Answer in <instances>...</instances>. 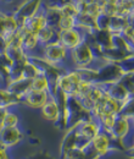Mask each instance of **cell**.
<instances>
[{"instance_id": "6da1fadb", "label": "cell", "mask_w": 134, "mask_h": 159, "mask_svg": "<svg viewBox=\"0 0 134 159\" xmlns=\"http://www.w3.org/2000/svg\"><path fill=\"white\" fill-rule=\"evenodd\" d=\"M93 115L90 111L84 109V107L79 103L76 97H67L65 111H63V126L65 131L76 127L77 125L84 120L90 119Z\"/></svg>"}, {"instance_id": "7a4b0ae2", "label": "cell", "mask_w": 134, "mask_h": 159, "mask_svg": "<svg viewBox=\"0 0 134 159\" xmlns=\"http://www.w3.org/2000/svg\"><path fill=\"white\" fill-rule=\"evenodd\" d=\"M39 55L54 66L63 67V69H72L70 64V52L66 50L58 40L41 47Z\"/></svg>"}, {"instance_id": "3957f363", "label": "cell", "mask_w": 134, "mask_h": 159, "mask_svg": "<svg viewBox=\"0 0 134 159\" xmlns=\"http://www.w3.org/2000/svg\"><path fill=\"white\" fill-rule=\"evenodd\" d=\"M82 81L83 80L78 69H68L58 76L56 88L67 97H75Z\"/></svg>"}, {"instance_id": "277c9868", "label": "cell", "mask_w": 134, "mask_h": 159, "mask_svg": "<svg viewBox=\"0 0 134 159\" xmlns=\"http://www.w3.org/2000/svg\"><path fill=\"white\" fill-rule=\"evenodd\" d=\"M94 60L95 58L92 47L85 40L70 52V64L72 69H88L94 62Z\"/></svg>"}, {"instance_id": "5b68a950", "label": "cell", "mask_w": 134, "mask_h": 159, "mask_svg": "<svg viewBox=\"0 0 134 159\" xmlns=\"http://www.w3.org/2000/svg\"><path fill=\"white\" fill-rule=\"evenodd\" d=\"M123 76V71L117 62H104L95 71L96 84H107L119 81Z\"/></svg>"}, {"instance_id": "8992f818", "label": "cell", "mask_w": 134, "mask_h": 159, "mask_svg": "<svg viewBox=\"0 0 134 159\" xmlns=\"http://www.w3.org/2000/svg\"><path fill=\"white\" fill-rule=\"evenodd\" d=\"M43 2L44 0H23L16 7V10L12 11L16 21L19 22V27L27 19L32 17L33 15H36L38 11L41 10Z\"/></svg>"}, {"instance_id": "52a82bcc", "label": "cell", "mask_w": 134, "mask_h": 159, "mask_svg": "<svg viewBox=\"0 0 134 159\" xmlns=\"http://www.w3.org/2000/svg\"><path fill=\"white\" fill-rule=\"evenodd\" d=\"M84 36H85V33L83 31H80L77 27H73L70 30L58 31V42L66 50L71 52L84 40Z\"/></svg>"}, {"instance_id": "ba28073f", "label": "cell", "mask_w": 134, "mask_h": 159, "mask_svg": "<svg viewBox=\"0 0 134 159\" xmlns=\"http://www.w3.org/2000/svg\"><path fill=\"white\" fill-rule=\"evenodd\" d=\"M119 107L121 105L117 102L111 99L109 96L104 93V96L95 104V108L93 109L92 115L96 120H100L101 118L107 116V115H117L119 113Z\"/></svg>"}, {"instance_id": "9c48e42d", "label": "cell", "mask_w": 134, "mask_h": 159, "mask_svg": "<svg viewBox=\"0 0 134 159\" xmlns=\"http://www.w3.org/2000/svg\"><path fill=\"white\" fill-rule=\"evenodd\" d=\"M24 139L23 131L19 126L12 127H0V143L5 146L7 149L15 148Z\"/></svg>"}, {"instance_id": "30bf717a", "label": "cell", "mask_w": 134, "mask_h": 159, "mask_svg": "<svg viewBox=\"0 0 134 159\" xmlns=\"http://www.w3.org/2000/svg\"><path fill=\"white\" fill-rule=\"evenodd\" d=\"M50 97H51V94H50L49 92L29 89V91L19 99V104L23 105V107H27V108H29V109L40 110V108L49 100Z\"/></svg>"}, {"instance_id": "8fae6325", "label": "cell", "mask_w": 134, "mask_h": 159, "mask_svg": "<svg viewBox=\"0 0 134 159\" xmlns=\"http://www.w3.org/2000/svg\"><path fill=\"white\" fill-rule=\"evenodd\" d=\"M19 28V25L14 16L12 10L0 7V36L9 38L11 34L17 32Z\"/></svg>"}, {"instance_id": "7c38bea8", "label": "cell", "mask_w": 134, "mask_h": 159, "mask_svg": "<svg viewBox=\"0 0 134 159\" xmlns=\"http://www.w3.org/2000/svg\"><path fill=\"white\" fill-rule=\"evenodd\" d=\"M73 129H75L77 135L82 139H84L85 142H90L101 131L100 124L97 122V120L94 119V116H92L90 119L79 122L76 127H73Z\"/></svg>"}, {"instance_id": "4fadbf2b", "label": "cell", "mask_w": 134, "mask_h": 159, "mask_svg": "<svg viewBox=\"0 0 134 159\" xmlns=\"http://www.w3.org/2000/svg\"><path fill=\"white\" fill-rule=\"evenodd\" d=\"M131 130H132V122H131V120L118 114L116 116L115 121H114V124H112V126H111V129L109 130L107 134L112 139L123 141V139L127 137V135L131 132Z\"/></svg>"}, {"instance_id": "5bb4252c", "label": "cell", "mask_w": 134, "mask_h": 159, "mask_svg": "<svg viewBox=\"0 0 134 159\" xmlns=\"http://www.w3.org/2000/svg\"><path fill=\"white\" fill-rule=\"evenodd\" d=\"M104 96V91H102V87L100 84H96L93 83L90 89L84 94L80 98H77L79 100V103L84 107V109H87L88 111H93V109L95 108V104L97 103V100L100 99L101 97Z\"/></svg>"}, {"instance_id": "9a60e30c", "label": "cell", "mask_w": 134, "mask_h": 159, "mask_svg": "<svg viewBox=\"0 0 134 159\" xmlns=\"http://www.w3.org/2000/svg\"><path fill=\"white\" fill-rule=\"evenodd\" d=\"M102 87V91L106 96H109L111 99L117 102L119 105L128 98V92L126 91V88L123 87V84L117 81V82H112V83H107V84H100Z\"/></svg>"}, {"instance_id": "2e32d148", "label": "cell", "mask_w": 134, "mask_h": 159, "mask_svg": "<svg viewBox=\"0 0 134 159\" xmlns=\"http://www.w3.org/2000/svg\"><path fill=\"white\" fill-rule=\"evenodd\" d=\"M90 144L101 158L107 156L109 153H111V137L105 131H100L95 137L90 141Z\"/></svg>"}, {"instance_id": "e0dca14e", "label": "cell", "mask_w": 134, "mask_h": 159, "mask_svg": "<svg viewBox=\"0 0 134 159\" xmlns=\"http://www.w3.org/2000/svg\"><path fill=\"white\" fill-rule=\"evenodd\" d=\"M62 159H100L101 157L95 152V149L89 143L84 148H72L67 152H65L62 156Z\"/></svg>"}, {"instance_id": "ac0fdd59", "label": "cell", "mask_w": 134, "mask_h": 159, "mask_svg": "<svg viewBox=\"0 0 134 159\" xmlns=\"http://www.w3.org/2000/svg\"><path fill=\"white\" fill-rule=\"evenodd\" d=\"M44 26H46V21H45L44 12H43V7H41V10L38 11L36 15H33L32 17H29V19L24 21L21 25V28L27 33L37 34Z\"/></svg>"}, {"instance_id": "d6986e66", "label": "cell", "mask_w": 134, "mask_h": 159, "mask_svg": "<svg viewBox=\"0 0 134 159\" xmlns=\"http://www.w3.org/2000/svg\"><path fill=\"white\" fill-rule=\"evenodd\" d=\"M22 49L27 57H33V55H39L40 54V45H39L37 34L27 33L23 31L22 34Z\"/></svg>"}, {"instance_id": "ffe728a7", "label": "cell", "mask_w": 134, "mask_h": 159, "mask_svg": "<svg viewBox=\"0 0 134 159\" xmlns=\"http://www.w3.org/2000/svg\"><path fill=\"white\" fill-rule=\"evenodd\" d=\"M31 81L32 80H27V79H17V80H12V81H7L5 83V87L14 94L16 96L17 98H22L29 89H31Z\"/></svg>"}, {"instance_id": "44dd1931", "label": "cell", "mask_w": 134, "mask_h": 159, "mask_svg": "<svg viewBox=\"0 0 134 159\" xmlns=\"http://www.w3.org/2000/svg\"><path fill=\"white\" fill-rule=\"evenodd\" d=\"M92 37L94 40V44L101 50L112 47V33H110L107 30H94L92 32Z\"/></svg>"}, {"instance_id": "7402d4cb", "label": "cell", "mask_w": 134, "mask_h": 159, "mask_svg": "<svg viewBox=\"0 0 134 159\" xmlns=\"http://www.w3.org/2000/svg\"><path fill=\"white\" fill-rule=\"evenodd\" d=\"M58 31L56 28L51 27V26H44L38 33H37V38H38L39 45L40 47H44V45H48L53 42H56L58 40Z\"/></svg>"}, {"instance_id": "603a6c76", "label": "cell", "mask_w": 134, "mask_h": 159, "mask_svg": "<svg viewBox=\"0 0 134 159\" xmlns=\"http://www.w3.org/2000/svg\"><path fill=\"white\" fill-rule=\"evenodd\" d=\"M75 22H76L77 28H79L80 31H83L84 33L88 32H93L94 30H96L95 27V19L92 17L88 14H77L75 16Z\"/></svg>"}, {"instance_id": "cb8c5ba5", "label": "cell", "mask_w": 134, "mask_h": 159, "mask_svg": "<svg viewBox=\"0 0 134 159\" xmlns=\"http://www.w3.org/2000/svg\"><path fill=\"white\" fill-rule=\"evenodd\" d=\"M19 105H21L19 98L14 96L5 86L0 87V107L10 109V108H16Z\"/></svg>"}, {"instance_id": "d4e9b609", "label": "cell", "mask_w": 134, "mask_h": 159, "mask_svg": "<svg viewBox=\"0 0 134 159\" xmlns=\"http://www.w3.org/2000/svg\"><path fill=\"white\" fill-rule=\"evenodd\" d=\"M43 12H44V16H45V21H46V25L48 26H51L54 28L58 30V22L62 16L61 11L56 9V7H50V6H45L44 2H43Z\"/></svg>"}, {"instance_id": "484cf974", "label": "cell", "mask_w": 134, "mask_h": 159, "mask_svg": "<svg viewBox=\"0 0 134 159\" xmlns=\"http://www.w3.org/2000/svg\"><path fill=\"white\" fill-rule=\"evenodd\" d=\"M128 26V20L124 16H119V15H115L111 16L110 19V25L107 31L112 34H119L122 33V31Z\"/></svg>"}, {"instance_id": "4316f807", "label": "cell", "mask_w": 134, "mask_h": 159, "mask_svg": "<svg viewBox=\"0 0 134 159\" xmlns=\"http://www.w3.org/2000/svg\"><path fill=\"white\" fill-rule=\"evenodd\" d=\"M75 147H76V131H75V129L66 130V134H65L63 139L61 141L60 154L62 156L65 152H67V151H70Z\"/></svg>"}, {"instance_id": "83f0119b", "label": "cell", "mask_w": 134, "mask_h": 159, "mask_svg": "<svg viewBox=\"0 0 134 159\" xmlns=\"http://www.w3.org/2000/svg\"><path fill=\"white\" fill-rule=\"evenodd\" d=\"M118 114L129 120L134 119V94H129L128 98L121 104Z\"/></svg>"}, {"instance_id": "f1b7e54d", "label": "cell", "mask_w": 134, "mask_h": 159, "mask_svg": "<svg viewBox=\"0 0 134 159\" xmlns=\"http://www.w3.org/2000/svg\"><path fill=\"white\" fill-rule=\"evenodd\" d=\"M31 89H33V91H45V92L50 93L49 80L46 79V76L40 74V75H38L37 77H34L31 81Z\"/></svg>"}, {"instance_id": "f546056e", "label": "cell", "mask_w": 134, "mask_h": 159, "mask_svg": "<svg viewBox=\"0 0 134 159\" xmlns=\"http://www.w3.org/2000/svg\"><path fill=\"white\" fill-rule=\"evenodd\" d=\"M19 114L17 113L16 108L7 109V113L4 118L2 126L1 127H12V126H19Z\"/></svg>"}, {"instance_id": "4dcf8cb0", "label": "cell", "mask_w": 134, "mask_h": 159, "mask_svg": "<svg viewBox=\"0 0 134 159\" xmlns=\"http://www.w3.org/2000/svg\"><path fill=\"white\" fill-rule=\"evenodd\" d=\"M38 75H40V71H39L38 66L32 61V60H27L23 65V69H22V77L27 80H33L34 77H37Z\"/></svg>"}, {"instance_id": "1f68e13d", "label": "cell", "mask_w": 134, "mask_h": 159, "mask_svg": "<svg viewBox=\"0 0 134 159\" xmlns=\"http://www.w3.org/2000/svg\"><path fill=\"white\" fill-rule=\"evenodd\" d=\"M116 6H117V15L127 17L134 10V0H118Z\"/></svg>"}, {"instance_id": "d6a6232c", "label": "cell", "mask_w": 134, "mask_h": 159, "mask_svg": "<svg viewBox=\"0 0 134 159\" xmlns=\"http://www.w3.org/2000/svg\"><path fill=\"white\" fill-rule=\"evenodd\" d=\"M119 67L122 69L123 74H133L134 72V54L128 55L127 58L118 62Z\"/></svg>"}, {"instance_id": "836d02e7", "label": "cell", "mask_w": 134, "mask_h": 159, "mask_svg": "<svg viewBox=\"0 0 134 159\" xmlns=\"http://www.w3.org/2000/svg\"><path fill=\"white\" fill-rule=\"evenodd\" d=\"M119 82L123 84L128 94H134V72L133 74H123Z\"/></svg>"}, {"instance_id": "e575fe53", "label": "cell", "mask_w": 134, "mask_h": 159, "mask_svg": "<svg viewBox=\"0 0 134 159\" xmlns=\"http://www.w3.org/2000/svg\"><path fill=\"white\" fill-rule=\"evenodd\" d=\"M110 16L106 15L105 12H100L95 17V27L96 30H107L110 25Z\"/></svg>"}, {"instance_id": "d590c367", "label": "cell", "mask_w": 134, "mask_h": 159, "mask_svg": "<svg viewBox=\"0 0 134 159\" xmlns=\"http://www.w3.org/2000/svg\"><path fill=\"white\" fill-rule=\"evenodd\" d=\"M76 26V22H75V17L72 16H61L60 22H58V31H65V30H70V28H73Z\"/></svg>"}, {"instance_id": "8d00e7d4", "label": "cell", "mask_w": 134, "mask_h": 159, "mask_svg": "<svg viewBox=\"0 0 134 159\" xmlns=\"http://www.w3.org/2000/svg\"><path fill=\"white\" fill-rule=\"evenodd\" d=\"M60 11H61V14H62L63 16H72V17H75L77 14H78V11H77V9H76V5H75L73 1L66 4L65 6H62V7L60 9Z\"/></svg>"}, {"instance_id": "74e56055", "label": "cell", "mask_w": 134, "mask_h": 159, "mask_svg": "<svg viewBox=\"0 0 134 159\" xmlns=\"http://www.w3.org/2000/svg\"><path fill=\"white\" fill-rule=\"evenodd\" d=\"M73 0H44V5L45 6H50V7H56V9H61L62 6H65L68 2H72Z\"/></svg>"}, {"instance_id": "f35d334b", "label": "cell", "mask_w": 134, "mask_h": 159, "mask_svg": "<svg viewBox=\"0 0 134 159\" xmlns=\"http://www.w3.org/2000/svg\"><path fill=\"white\" fill-rule=\"evenodd\" d=\"M101 12V7H99L96 4H89V5H87V9H85V14H88V15H90L92 17H94L95 19L96 16L99 15ZM84 14V12H83Z\"/></svg>"}, {"instance_id": "ab89813d", "label": "cell", "mask_w": 134, "mask_h": 159, "mask_svg": "<svg viewBox=\"0 0 134 159\" xmlns=\"http://www.w3.org/2000/svg\"><path fill=\"white\" fill-rule=\"evenodd\" d=\"M101 11L105 12L106 15H109V16L111 17V16L117 15V6H116V4H107V2H106V4L101 7Z\"/></svg>"}, {"instance_id": "60d3db41", "label": "cell", "mask_w": 134, "mask_h": 159, "mask_svg": "<svg viewBox=\"0 0 134 159\" xmlns=\"http://www.w3.org/2000/svg\"><path fill=\"white\" fill-rule=\"evenodd\" d=\"M9 48V43L4 36H0V55H5L6 50Z\"/></svg>"}, {"instance_id": "b9f144b4", "label": "cell", "mask_w": 134, "mask_h": 159, "mask_svg": "<svg viewBox=\"0 0 134 159\" xmlns=\"http://www.w3.org/2000/svg\"><path fill=\"white\" fill-rule=\"evenodd\" d=\"M0 159H10V156H9V149L2 146L0 143Z\"/></svg>"}, {"instance_id": "7bdbcfd3", "label": "cell", "mask_w": 134, "mask_h": 159, "mask_svg": "<svg viewBox=\"0 0 134 159\" xmlns=\"http://www.w3.org/2000/svg\"><path fill=\"white\" fill-rule=\"evenodd\" d=\"M124 153H126L131 159L134 158V139H133V144H132L129 148H127V149L124 151Z\"/></svg>"}, {"instance_id": "ee69618b", "label": "cell", "mask_w": 134, "mask_h": 159, "mask_svg": "<svg viewBox=\"0 0 134 159\" xmlns=\"http://www.w3.org/2000/svg\"><path fill=\"white\" fill-rule=\"evenodd\" d=\"M6 113H7V109H6V108L0 107V127L2 126V121H4V118H5Z\"/></svg>"}, {"instance_id": "f6af8a7d", "label": "cell", "mask_w": 134, "mask_h": 159, "mask_svg": "<svg viewBox=\"0 0 134 159\" xmlns=\"http://www.w3.org/2000/svg\"><path fill=\"white\" fill-rule=\"evenodd\" d=\"M14 2V0H0V6L1 7H6L9 5H11Z\"/></svg>"}, {"instance_id": "bcb514c9", "label": "cell", "mask_w": 134, "mask_h": 159, "mask_svg": "<svg viewBox=\"0 0 134 159\" xmlns=\"http://www.w3.org/2000/svg\"><path fill=\"white\" fill-rule=\"evenodd\" d=\"M117 1L118 0H105V4L107 2V4H117Z\"/></svg>"}, {"instance_id": "7dc6e473", "label": "cell", "mask_w": 134, "mask_h": 159, "mask_svg": "<svg viewBox=\"0 0 134 159\" xmlns=\"http://www.w3.org/2000/svg\"><path fill=\"white\" fill-rule=\"evenodd\" d=\"M131 122H132V127L134 129V119H133V120H131Z\"/></svg>"}, {"instance_id": "c3c4849f", "label": "cell", "mask_w": 134, "mask_h": 159, "mask_svg": "<svg viewBox=\"0 0 134 159\" xmlns=\"http://www.w3.org/2000/svg\"><path fill=\"white\" fill-rule=\"evenodd\" d=\"M0 7H1V6H0Z\"/></svg>"}]
</instances>
